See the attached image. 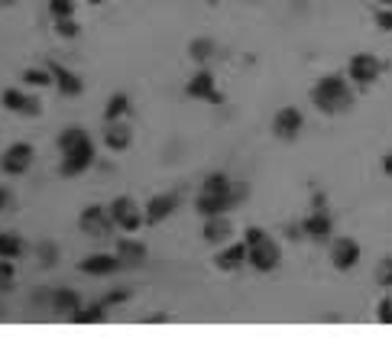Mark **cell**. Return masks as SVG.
<instances>
[{
	"label": "cell",
	"mask_w": 392,
	"mask_h": 363,
	"mask_svg": "<svg viewBox=\"0 0 392 363\" xmlns=\"http://www.w3.org/2000/svg\"><path fill=\"white\" fill-rule=\"evenodd\" d=\"M311 104L321 114H344L353 104V91L344 75H325L318 78V85L311 88Z\"/></svg>",
	"instance_id": "1"
},
{
	"label": "cell",
	"mask_w": 392,
	"mask_h": 363,
	"mask_svg": "<svg viewBox=\"0 0 392 363\" xmlns=\"http://www.w3.org/2000/svg\"><path fill=\"white\" fill-rule=\"evenodd\" d=\"M78 227H81V234L94 237V240H104V237L114 234L117 220H114L110 208H104V204H88V208L78 214Z\"/></svg>",
	"instance_id": "2"
},
{
	"label": "cell",
	"mask_w": 392,
	"mask_h": 363,
	"mask_svg": "<svg viewBox=\"0 0 392 363\" xmlns=\"http://www.w3.org/2000/svg\"><path fill=\"white\" fill-rule=\"evenodd\" d=\"M107 208H110V214H114V220H117V227L126 230V234H136V230L146 224V208H140L136 198H130V194L114 198Z\"/></svg>",
	"instance_id": "3"
},
{
	"label": "cell",
	"mask_w": 392,
	"mask_h": 363,
	"mask_svg": "<svg viewBox=\"0 0 392 363\" xmlns=\"http://www.w3.org/2000/svg\"><path fill=\"white\" fill-rule=\"evenodd\" d=\"M94 156H98V150H94V140H84L81 146H75V150L62 152V166L59 172L65 178H75L81 176V172H88L94 166Z\"/></svg>",
	"instance_id": "4"
},
{
	"label": "cell",
	"mask_w": 392,
	"mask_h": 363,
	"mask_svg": "<svg viewBox=\"0 0 392 363\" xmlns=\"http://www.w3.org/2000/svg\"><path fill=\"white\" fill-rule=\"evenodd\" d=\"M247 246H250L247 263H250L256 272H273L275 266H279V260H282L279 244H275V240H269V237H263V240H256V244H247Z\"/></svg>",
	"instance_id": "5"
},
{
	"label": "cell",
	"mask_w": 392,
	"mask_h": 363,
	"mask_svg": "<svg viewBox=\"0 0 392 363\" xmlns=\"http://www.w3.org/2000/svg\"><path fill=\"white\" fill-rule=\"evenodd\" d=\"M347 75H351L357 85H373L376 78L383 75V62L376 59V55H370V52H357V55H351V62H347Z\"/></svg>",
	"instance_id": "6"
},
{
	"label": "cell",
	"mask_w": 392,
	"mask_h": 363,
	"mask_svg": "<svg viewBox=\"0 0 392 363\" xmlns=\"http://www.w3.org/2000/svg\"><path fill=\"white\" fill-rule=\"evenodd\" d=\"M301 124H305V117H301L299 107H279L273 114V133L279 136V140H285V143L299 140Z\"/></svg>",
	"instance_id": "7"
},
{
	"label": "cell",
	"mask_w": 392,
	"mask_h": 363,
	"mask_svg": "<svg viewBox=\"0 0 392 363\" xmlns=\"http://www.w3.org/2000/svg\"><path fill=\"white\" fill-rule=\"evenodd\" d=\"M30 166H33V146L30 143H13L0 156V172L4 176H23Z\"/></svg>",
	"instance_id": "8"
},
{
	"label": "cell",
	"mask_w": 392,
	"mask_h": 363,
	"mask_svg": "<svg viewBox=\"0 0 392 363\" xmlns=\"http://www.w3.org/2000/svg\"><path fill=\"white\" fill-rule=\"evenodd\" d=\"M234 204H237L234 192H201L198 198H195V211H198L201 218H214V214H227Z\"/></svg>",
	"instance_id": "9"
},
{
	"label": "cell",
	"mask_w": 392,
	"mask_h": 363,
	"mask_svg": "<svg viewBox=\"0 0 392 363\" xmlns=\"http://www.w3.org/2000/svg\"><path fill=\"white\" fill-rule=\"evenodd\" d=\"M185 94L188 98H195V101H211V104H224V94L214 88V75L211 72H195L192 78H188V85H185Z\"/></svg>",
	"instance_id": "10"
},
{
	"label": "cell",
	"mask_w": 392,
	"mask_h": 363,
	"mask_svg": "<svg viewBox=\"0 0 392 363\" xmlns=\"http://www.w3.org/2000/svg\"><path fill=\"white\" fill-rule=\"evenodd\" d=\"M0 104H4L7 110H13V114H23V117H39V114H42V101H39V98H30V94H23L20 88H4Z\"/></svg>",
	"instance_id": "11"
},
{
	"label": "cell",
	"mask_w": 392,
	"mask_h": 363,
	"mask_svg": "<svg viewBox=\"0 0 392 363\" xmlns=\"http://www.w3.org/2000/svg\"><path fill=\"white\" fill-rule=\"evenodd\" d=\"M146 208V224L150 227H156V224H162L166 218H172L178 208V194L176 192H162V194H152L150 202L143 204Z\"/></svg>",
	"instance_id": "12"
},
{
	"label": "cell",
	"mask_w": 392,
	"mask_h": 363,
	"mask_svg": "<svg viewBox=\"0 0 392 363\" xmlns=\"http://www.w3.org/2000/svg\"><path fill=\"white\" fill-rule=\"evenodd\" d=\"M117 270H124L117 253H91L78 260V272H84V276H114Z\"/></svg>",
	"instance_id": "13"
},
{
	"label": "cell",
	"mask_w": 392,
	"mask_h": 363,
	"mask_svg": "<svg viewBox=\"0 0 392 363\" xmlns=\"http://www.w3.org/2000/svg\"><path fill=\"white\" fill-rule=\"evenodd\" d=\"M331 263H334V270H353L360 263V244L357 240H351V237H337L331 244Z\"/></svg>",
	"instance_id": "14"
},
{
	"label": "cell",
	"mask_w": 392,
	"mask_h": 363,
	"mask_svg": "<svg viewBox=\"0 0 392 363\" xmlns=\"http://www.w3.org/2000/svg\"><path fill=\"white\" fill-rule=\"evenodd\" d=\"M46 65H49V72H52V78H55V88H59L62 98H78V94L84 91V81L72 72V68L59 65V62H46Z\"/></svg>",
	"instance_id": "15"
},
{
	"label": "cell",
	"mask_w": 392,
	"mask_h": 363,
	"mask_svg": "<svg viewBox=\"0 0 392 363\" xmlns=\"http://www.w3.org/2000/svg\"><path fill=\"white\" fill-rule=\"evenodd\" d=\"M114 253L120 256V263L126 266H143L146 263V256H150V250H146V244L143 240H133V237H120L117 246H114Z\"/></svg>",
	"instance_id": "16"
},
{
	"label": "cell",
	"mask_w": 392,
	"mask_h": 363,
	"mask_svg": "<svg viewBox=\"0 0 392 363\" xmlns=\"http://www.w3.org/2000/svg\"><path fill=\"white\" fill-rule=\"evenodd\" d=\"M247 256H250L247 240H243V244H230V246H224V250L214 256V266L221 272H234V270H240L243 263H247Z\"/></svg>",
	"instance_id": "17"
},
{
	"label": "cell",
	"mask_w": 392,
	"mask_h": 363,
	"mask_svg": "<svg viewBox=\"0 0 392 363\" xmlns=\"http://www.w3.org/2000/svg\"><path fill=\"white\" fill-rule=\"evenodd\" d=\"M130 143H133V130L126 127L124 120H114V124H107V130H104V146H107L110 152L130 150Z\"/></svg>",
	"instance_id": "18"
},
{
	"label": "cell",
	"mask_w": 392,
	"mask_h": 363,
	"mask_svg": "<svg viewBox=\"0 0 392 363\" xmlns=\"http://www.w3.org/2000/svg\"><path fill=\"white\" fill-rule=\"evenodd\" d=\"M301 234H308L311 240H318V244H325V240H331L334 224H331V218H327V211H315L311 218H305V220H301Z\"/></svg>",
	"instance_id": "19"
},
{
	"label": "cell",
	"mask_w": 392,
	"mask_h": 363,
	"mask_svg": "<svg viewBox=\"0 0 392 363\" xmlns=\"http://www.w3.org/2000/svg\"><path fill=\"white\" fill-rule=\"evenodd\" d=\"M201 234H204L208 244H227L230 234H234V227H230V220L224 214H214V218H204V230Z\"/></svg>",
	"instance_id": "20"
},
{
	"label": "cell",
	"mask_w": 392,
	"mask_h": 363,
	"mask_svg": "<svg viewBox=\"0 0 392 363\" xmlns=\"http://www.w3.org/2000/svg\"><path fill=\"white\" fill-rule=\"evenodd\" d=\"M49 305H52V312H59V315H75L81 308V296H78L75 289H55Z\"/></svg>",
	"instance_id": "21"
},
{
	"label": "cell",
	"mask_w": 392,
	"mask_h": 363,
	"mask_svg": "<svg viewBox=\"0 0 392 363\" xmlns=\"http://www.w3.org/2000/svg\"><path fill=\"white\" fill-rule=\"evenodd\" d=\"M75 324H100V321H107V305L100 302H91V305H81L75 315H72Z\"/></svg>",
	"instance_id": "22"
},
{
	"label": "cell",
	"mask_w": 392,
	"mask_h": 363,
	"mask_svg": "<svg viewBox=\"0 0 392 363\" xmlns=\"http://www.w3.org/2000/svg\"><path fill=\"white\" fill-rule=\"evenodd\" d=\"M23 250H26V244L20 234H13V230H4V234H0V256H4V260H20Z\"/></svg>",
	"instance_id": "23"
},
{
	"label": "cell",
	"mask_w": 392,
	"mask_h": 363,
	"mask_svg": "<svg viewBox=\"0 0 392 363\" xmlns=\"http://www.w3.org/2000/svg\"><path fill=\"white\" fill-rule=\"evenodd\" d=\"M130 110V98L126 94H110L107 98V107H104V120L107 124H114V120H120Z\"/></svg>",
	"instance_id": "24"
},
{
	"label": "cell",
	"mask_w": 392,
	"mask_h": 363,
	"mask_svg": "<svg viewBox=\"0 0 392 363\" xmlns=\"http://www.w3.org/2000/svg\"><path fill=\"white\" fill-rule=\"evenodd\" d=\"M23 85H30V88H46V85H52V81H55V78H52V72H49V65L46 68H23Z\"/></svg>",
	"instance_id": "25"
},
{
	"label": "cell",
	"mask_w": 392,
	"mask_h": 363,
	"mask_svg": "<svg viewBox=\"0 0 392 363\" xmlns=\"http://www.w3.org/2000/svg\"><path fill=\"white\" fill-rule=\"evenodd\" d=\"M84 140H91V136H88V130L68 127V130H62V133H59V150L68 152V150H75V146H81Z\"/></svg>",
	"instance_id": "26"
},
{
	"label": "cell",
	"mask_w": 392,
	"mask_h": 363,
	"mask_svg": "<svg viewBox=\"0 0 392 363\" xmlns=\"http://www.w3.org/2000/svg\"><path fill=\"white\" fill-rule=\"evenodd\" d=\"M214 39H192V46H188V55H192L195 62H208L211 55H214Z\"/></svg>",
	"instance_id": "27"
},
{
	"label": "cell",
	"mask_w": 392,
	"mask_h": 363,
	"mask_svg": "<svg viewBox=\"0 0 392 363\" xmlns=\"http://www.w3.org/2000/svg\"><path fill=\"white\" fill-rule=\"evenodd\" d=\"M201 192H230V178H227L224 172H211V176L204 178Z\"/></svg>",
	"instance_id": "28"
},
{
	"label": "cell",
	"mask_w": 392,
	"mask_h": 363,
	"mask_svg": "<svg viewBox=\"0 0 392 363\" xmlns=\"http://www.w3.org/2000/svg\"><path fill=\"white\" fill-rule=\"evenodd\" d=\"M55 33L65 36V39H75L81 33V26L75 23V17H55Z\"/></svg>",
	"instance_id": "29"
},
{
	"label": "cell",
	"mask_w": 392,
	"mask_h": 363,
	"mask_svg": "<svg viewBox=\"0 0 392 363\" xmlns=\"http://www.w3.org/2000/svg\"><path fill=\"white\" fill-rule=\"evenodd\" d=\"M13 279H17V272H13V260H4V256H0V292H7V289L13 286Z\"/></svg>",
	"instance_id": "30"
},
{
	"label": "cell",
	"mask_w": 392,
	"mask_h": 363,
	"mask_svg": "<svg viewBox=\"0 0 392 363\" xmlns=\"http://www.w3.org/2000/svg\"><path fill=\"white\" fill-rule=\"evenodd\" d=\"M52 17H75V0H49Z\"/></svg>",
	"instance_id": "31"
},
{
	"label": "cell",
	"mask_w": 392,
	"mask_h": 363,
	"mask_svg": "<svg viewBox=\"0 0 392 363\" xmlns=\"http://www.w3.org/2000/svg\"><path fill=\"white\" fill-rule=\"evenodd\" d=\"M376 282L383 289H392V256H386L383 263H379V270H376Z\"/></svg>",
	"instance_id": "32"
},
{
	"label": "cell",
	"mask_w": 392,
	"mask_h": 363,
	"mask_svg": "<svg viewBox=\"0 0 392 363\" xmlns=\"http://www.w3.org/2000/svg\"><path fill=\"white\" fill-rule=\"evenodd\" d=\"M126 298H130V289H114V292H107V296L100 298V302L110 308V305H124Z\"/></svg>",
	"instance_id": "33"
},
{
	"label": "cell",
	"mask_w": 392,
	"mask_h": 363,
	"mask_svg": "<svg viewBox=\"0 0 392 363\" xmlns=\"http://www.w3.org/2000/svg\"><path fill=\"white\" fill-rule=\"evenodd\" d=\"M10 208H17V194L7 185H0V211H10Z\"/></svg>",
	"instance_id": "34"
},
{
	"label": "cell",
	"mask_w": 392,
	"mask_h": 363,
	"mask_svg": "<svg viewBox=\"0 0 392 363\" xmlns=\"http://www.w3.org/2000/svg\"><path fill=\"white\" fill-rule=\"evenodd\" d=\"M376 26L386 29V33H392V10H379V13H376Z\"/></svg>",
	"instance_id": "35"
},
{
	"label": "cell",
	"mask_w": 392,
	"mask_h": 363,
	"mask_svg": "<svg viewBox=\"0 0 392 363\" xmlns=\"http://www.w3.org/2000/svg\"><path fill=\"white\" fill-rule=\"evenodd\" d=\"M379 321H383V324H392V298H383V302H379Z\"/></svg>",
	"instance_id": "36"
},
{
	"label": "cell",
	"mask_w": 392,
	"mask_h": 363,
	"mask_svg": "<svg viewBox=\"0 0 392 363\" xmlns=\"http://www.w3.org/2000/svg\"><path fill=\"white\" fill-rule=\"evenodd\" d=\"M39 250H42V256H46L42 263H46V266H52V263H55V246H52V244H42Z\"/></svg>",
	"instance_id": "37"
},
{
	"label": "cell",
	"mask_w": 392,
	"mask_h": 363,
	"mask_svg": "<svg viewBox=\"0 0 392 363\" xmlns=\"http://www.w3.org/2000/svg\"><path fill=\"white\" fill-rule=\"evenodd\" d=\"M263 237H266L263 227H247V244H256V240H263Z\"/></svg>",
	"instance_id": "38"
},
{
	"label": "cell",
	"mask_w": 392,
	"mask_h": 363,
	"mask_svg": "<svg viewBox=\"0 0 392 363\" xmlns=\"http://www.w3.org/2000/svg\"><path fill=\"white\" fill-rule=\"evenodd\" d=\"M383 169H386V176H392V152H386V159H383Z\"/></svg>",
	"instance_id": "39"
},
{
	"label": "cell",
	"mask_w": 392,
	"mask_h": 363,
	"mask_svg": "<svg viewBox=\"0 0 392 363\" xmlns=\"http://www.w3.org/2000/svg\"><path fill=\"white\" fill-rule=\"evenodd\" d=\"M88 4H91V7H100V4H104V0H88Z\"/></svg>",
	"instance_id": "40"
},
{
	"label": "cell",
	"mask_w": 392,
	"mask_h": 363,
	"mask_svg": "<svg viewBox=\"0 0 392 363\" xmlns=\"http://www.w3.org/2000/svg\"><path fill=\"white\" fill-rule=\"evenodd\" d=\"M0 4H17V0H0Z\"/></svg>",
	"instance_id": "41"
},
{
	"label": "cell",
	"mask_w": 392,
	"mask_h": 363,
	"mask_svg": "<svg viewBox=\"0 0 392 363\" xmlns=\"http://www.w3.org/2000/svg\"><path fill=\"white\" fill-rule=\"evenodd\" d=\"M379 4H392V0H379Z\"/></svg>",
	"instance_id": "42"
},
{
	"label": "cell",
	"mask_w": 392,
	"mask_h": 363,
	"mask_svg": "<svg viewBox=\"0 0 392 363\" xmlns=\"http://www.w3.org/2000/svg\"><path fill=\"white\" fill-rule=\"evenodd\" d=\"M211 4H217V0H211Z\"/></svg>",
	"instance_id": "43"
}]
</instances>
